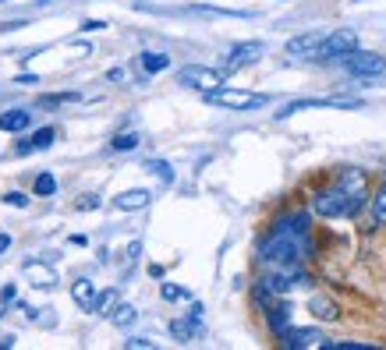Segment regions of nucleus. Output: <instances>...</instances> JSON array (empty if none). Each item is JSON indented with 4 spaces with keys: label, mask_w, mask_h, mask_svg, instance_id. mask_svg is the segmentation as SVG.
<instances>
[{
    "label": "nucleus",
    "mask_w": 386,
    "mask_h": 350,
    "mask_svg": "<svg viewBox=\"0 0 386 350\" xmlns=\"http://www.w3.org/2000/svg\"><path fill=\"white\" fill-rule=\"evenodd\" d=\"M308 255H312V237H308V230H298V227H280V223H273V230H270L266 241L259 245V259L270 265L305 262Z\"/></svg>",
    "instance_id": "1"
},
{
    "label": "nucleus",
    "mask_w": 386,
    "mask_h": 350,
    "mask_svg": "<svg viewBox=\"0 0 386 350\" xmlns=\"http://www.w3.org/2000/svg\"><path fill=\"white\" fill-rule=\"evenodd\" d=\"M365 202H369V195H358V191H351V187H344L337 180V184L315 191L312 212L315 216H326V220H351V216H358L365 209Z\"/></svg>",
    "instance_id": "2"
},
{
    "label": "nucleus",
    "mask_w": 386,
    "mask_h": 350,
    "mask_svg": "<svg viewBox=\"0 0 386 350\" xmlns=\"http://www.w3.org/2000/svg\"><path fill=\"white\" fill-rule=\"evenodd\" d=\"M337 64H340V71H347V75H355V78H380L386 71V57L383 53H372V50H351V53H344V57H337Z\"/></svg>",
    "instance_id": "3"
},
{
    "label": "nucleus",
    "mask_w": 386,
    "mask_h": 350,
    "mask_svg": "<svg viewBox=\"0 0 386 350\" xmlns=\"http://www.w3.org/2000/svg\"><path fill=\"white\" fill-rule=\"evenodd\" d=\"M202 99L213 106H227V110H259L270 103V96L245 92V88H209V92H202Z\"/></svg>",
    "instance_id": "4"
},
{
    "label": "nucleus",
    "mask_w": 386,
    "mask_h": 350,
    "mask_svg": "<svg viewBox=\"0 0 386 350\" xmlns=\"http://www.w3.org/2000/svg\"><path fill=\"white\" fill-rule=\"evenodd\" d=\"M355 46H358V36H355V29H337V32H330V36L322 39V46H319L315 61H337V57L351 53Z\"/></svg>",
    "instance_id": "5"
},
{
    "label": "nucleus",
    "mask_w": 386,
    "mask_h": 350,
    "mask_svg": "<svg viewBox=\"0 0 386 350\" xmlns=\"http://www.w3.org/2000/svg\"><path fill=\"white\" fill-rule=\"evenodd\" d=\"M178 78H181V86L198 88V92H209V88H220L223 71H213V68H198V64H192V68H181Z\"/></svg>",
    "instance_id": "6"
},
{
    "label": "nucleus",
    "mask_w": 386,
    "mask_h": 350,
    "mask_svg": "<svg viewBox=\"0 0 386 350\" xmlns=\"http://www.w3.org/2000/svg\"><path fill=\"white\" fill-rule=\"evenodd\" d=\"M280 347H288V350H315V347H330V340H326L319 329H294V326H290L288 333L280 336Z\"/></svg>",
    "instance_id": "7"
},
{
    "label": "nucleus",
    "mask_w": 386,
    "mask_h": 350,
    "mask_svg": "<svg viewBox=\"0 0 386 350\" xmlns=\"http://www.w3.org/2000/svg\"><path fill=\"white\" fill-rule=\"evenodd\" d=\"M315 106H337V110H358L362 106V99H298V103H288L277 117L280 120H288L294 113H301V110H315Z\"/></svg>",
    "instance_id": "8"
},
{
    "label": "nucleus",
    "mask_w": 386,
    "mask_h": 350,
    "mask_svg": "<svg viewBox=\"0 0 386 350\" xmlns=\"http://www.w3.org/2000/svg\"><path fill=\"white\" fill-rule=\"evenodd\" d=\"M266 57V46L263 43H238V46H230L227 50V57H223V64L227 68H248V64H255V61H263Z\"/></svg>",
    "instance_id": "9"
},
{
    "label": "nucleus",
    "mask_w": 386,
    "mask_h": 350,
    "mask_svg": "<svg viewBox=\"0 0 386 350\" xmlns=\"http://www.w3.org/2000/svg\"><path fill=\"white\" fill-rule=\"evenodd\" d=\"M290 315H294V308H290L288 297H277L273 304H266V322H270V333L284 336V333L290 329Z\"/></svg>",
    "instance_id": "10"
},
{
    "label": "nucleus",
    "mask_w": 386,
    "mask_h": 350,
    "mask_svg": "<svg viewBox=\"0 0 386 350\" xmlns=\"http://www.w3.org/2000/svg\"><path fill=\"white\" fill-rule=\"evenodd\" d=\"M322 39H326V32H301V36H294L288 43V57H298V61H301V57H312V61H315Z\"/></svg>",
    "instance_id": "11"
},
{
    "label": "nucleus",
    "mask_w": 386,
    "mask_h": 350,
    "mask_svg": "<svg viewBox=\"0 0 386 350\" xmlns=\"http://www.w3.org/2000/svg\"><path fill=\"white\" fill-rule=\"evenodd\" d=\"M149 202H153V191H146V187H131V191L113 195V209H121V212H138Z\"/></svg>",
    "instance_id": "12"
},
{
    "label": "nucleus",
    "mask_w": 386,
    "mask_h": 350,
    "mask_svg": "<svg viewBox=\"0 0 386 350\" xmlns=\"http://www.w3.org/2000/svg\"><path fill=\"white\" fill-rule=\"evenodd\" d=\"M71 297H75V304L82 308V312H96V287L89 283V279H75L71 283Z\"/></svg>",
    "instance_id": "13"
},
{
    "label": "nucleus",
    "mask_w": 386,
    "mask_h": 350,
    "mask_svg": "<svg viewBox=\"0 0 386 350\" xmlns=\"http://www.w3.org/2000/svg\"><path fill=\"white\" fill-rule=\"evenodd\" d=\"M21 269H25L29 283H36V287H54V283H57V272H54L50 265H43V262H25Z\"/></svg>",
    "instance_id": "14"
},
{
    "label": "nucleus",
    "mask_w": 386,
    "mask_h": 350,
    "mask_svg": "<svg viewBox=\"0 0 386 350\" xmlns=\"http://www.w3.org/2000/svg\"><path fill=\"white\" fill-rule=\"evenodd\" d=\"M29 124H32L29 110H7V113H0V131H11V135H18V131H25Z\"/></svg>",
    "instance_id": "15"
},
{
    "label": "nucleus",
    "mask_w": 386,
    "mask_h": 350,
    "mask_svg": "<svg viewBox=\"0 0 386 350\" xmlns=\"http://www.w3.org/2000/svg\"><path fill=\"white\" fill-rule=\"evenodd\" d=\"M308 312H312L315 319H322V322H337V319H340V308H337L330 297H312V301H308Z\"/></svg>",
    "instance_id": "16"
},
{
    "label": "nucleus",
    "mask_w": 386,
    "mask_h": 350,
    "mask_svg": "<svg viewBox=\"0 0 386 350\" xmlns=\"http://www.w3.org/2000/svg\"><path fill=\"white\" fill-rule=\"evenodd\" d=\"M135 315H138V312H135V304L117 301V304H113V312H110V322H113V326H131V322H135Z\"/></svg>",
    "instance_id": "17"
},
{
    "label": "nucleus",
    "mask_w": 386,
    "mask_h": 350,
    "mask_svg": "<svg viewBox=\"0 0 386 350\" xmlns=\"http://www.w3.org/2000/svg\"><path fill=\"white\" fill-rule=\"evenodd\" d=\"M372 223L386 227V180L380 184V191L372 195Z\"/></svg>",
    "instance_id": "18"
},
{
    "label": "nucleus",
    "mask_w": 386,
    "mask_h": 350,
    "mask_svg": "<svg viewBox=\"0 0 386 350\" xmlns=\"http://www.w3.org/2000/svg\"><path fill=\"white\" fill-rule=\"evenodd\" d=\"M167 64H171V57H167V53H142V68H146V75L167 71Z\"/></svg>",
    "instance_id": "19"
},
{
    "label": "nucleus",
    "mask_w": 386,
    "mask_h": 350,
    "mask_svg": "<svg viewBox=\"0 0 386 350\" xmlns=\"http://www.w3.org/2000/svg\"><path fill=\"white\" fill-rule=\"evenodd\" d=\"M32 191H36V195H43V198H46V195H54V191H57V177H54V174H46V170H43V174L36 177V184H32Z\"/></svg>",
    "instance_id": "20"
},
{
    "label": "nucleus",
    "mask_w": 386,
    "mask_h": 350,
    "mask_svg": "<svg viewBox=\"0 0 386 350\" xmlns=\"http://www.w3.org/2000/svg\"><path fill=\"white\" fill-rule=\"evenodd\" d=\"M160 297H163V301H188L192 294H188L185 287H178V283H163V287H160Z\"/></svg>",
    "instance_id": "21"
},
{
    "label": "nucleus",
    "mask_w": 386,
    "mask_h": 350,
    "mask_svg": "<svg viewBox=\"0 0 386 350\" xmlns=\"http://www.w3.org/2000/svg\"><path fill=\"white\" fill-rule=\"evenodd\" d=\"M54 138H57L54 128H39V131L32 135V149H46V145H54Z\"/></svg>",
    "instance_id": "22"
},
{
    "label": "nucleus",
    "mask_w": 386,
    "mask_h": 350,
    "mask_svg": "<svg viewBox=\"0 0 386 350\" xmlns=\"http://www.w3.org/2000/svg\"><path fill=\"white\" fill-rule=\"evenodd\" d=\"M146 170H153L156 177H163L167 184L174 180V170H171V163H163V160H146Z\"/></svg>",
    "instance_id": "23"
},
{
    "label": "nucleus",
    "mask_w": 386,
    "mask_h": 350,
    "mask_svg": "<svg viewBox=\"0 0 386 350\" xmlns=\"http://www.w3.org/2000/svg\"><path fill=\"white\" fill-rule=\"evenodd\" d=\"M113 304H117V290H103L96 297V312H103V315H110Z\"/></svg>",
    "instance_id": "24"
},
{
    "label": "nucleus",
    "mask_w": 386,
    "mask_h": 350,
    "mask_svg": "<svg viewBox=\"0 0 386 350\" xmlns=\"http://www.w3.org/2000/svg\"><path fill=\"white\" fill-rule=\"evenodd\" d=\"M71 99H78V92H50V96H43V106H61Z\"/></svg>",
    "instance_id": "25"
},
{
    "label": "nucleus",
    "mask_w": 386,
    "mask_h": 350,
    "mask_svg": "<svg viewBox=\"0 0 386 350\" xmlns=\"http://www.w3.org/2000/svg\"><path fill=\"white\" fill-rule=\"evenodd\" d=\"M138 145V135H117L113 138V153H128V149H135Z\"/></svg>",
    "instance_id": "26"
},
{
    "label": "nucleus",
    "mask_w": 386,
    "mask_h": 350,
    "mask_svg": "<svg viewBox=\"0 0 386 350\" xmlns=\"http://www.w3.org/2000/svg\"><path fill=\"white\" fill-rule=\"evenodd\" d=\"M14 294H18V290H14V283H7V287L0 290V315H4L11 304H14Z\"/></svg>",
    "instance_id": "27"
},
{
    "label": "nucleus",
    "mask_w": 386,
    "mask_h": 350,
    "mask_svg": "<svg viewBox=\"0 0 386 350\" xmlns=\"http://www.w3.org/2000/svg\"><path fill=\"white\" fill-rule=\"evenodd\" d=\"M128 347L131 350H149V347H156V340H153V336H135V340H128Z\"/></svg>",
    "instance_id": "28"
},
{
    "label": "nucleus",
    "mask_w": 386,
    "mask_h": 350,
    "mask_svg": "<svg viewBox=\"0 0 386 350\" xmlns=\"http://www.w3.org/2000/svg\"><path fill=\"white\" fill-rule=\"evenodd\" d=\"M4 202H7V205H29V198H25V195H18V191H7V195H4Z\"/></svg>",
    "instance_id": "29"
},
{
    "label": "nucleus",
    "mask_w": 386,
    "mask_h": 350,
    "mask_svg": "<svg viewBox=\"0 0 386 350\" xmlns=\"http://www.w3.org/2000/svg\"><path fill=\"white\" fill-rule=\"evenodd\" d=\"M14 153H18V156H25V153H32V138H21V142L14 145Z\"/></svg>",
    "instance_id": "30"
},
{
    "label": "nucleus",
    "mask_w": 386,
    "mask_h": 350,
    "mask_svg": "<svg viewBox=\"0 0 386 350\" xmlns=\"http://www.w3.org/2000/svg\"><path fill=\"white\" fill-rule=\"evenodd\" d=\"M110 82H128V75H124V68H110Z\"/></svg>",
    "instance_id": "31"
},
{
    "label": "nucleus",
    "mask_w": 386,
    "mask_h": 350,
    "mask_svg": "<svg viewBox=\"0 0 386 350\" xmlns=\"http://www.w3.org/2000/svg\"><path fill=\"white\" fill-rule=\"evenodd\" d=\"M71 245H78V248H86V245H89V237H86V234H75V237H71Z\"/></svg>",
    "instance_id": "32"
},
{
    "label": "nucleus",
    "mask_w": 386,
    "mask_h": 350,
    "mask_svg": "<svg viewBox=\"0 0 386 350\" xmlns=\"http://www.w3.org/2000/svg\"><path fill=\"white\" fill-rule=\"evenodd\" d=\"M11 248V234H0V252H7Z\"/></svg>",
    "instance_id": "33"
}]
</instances>
